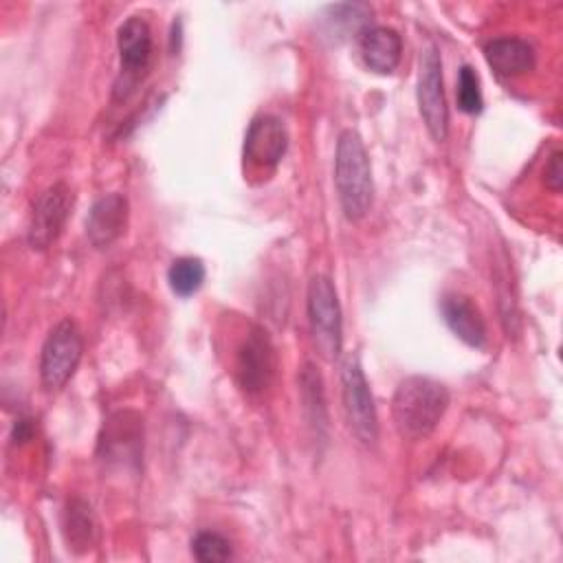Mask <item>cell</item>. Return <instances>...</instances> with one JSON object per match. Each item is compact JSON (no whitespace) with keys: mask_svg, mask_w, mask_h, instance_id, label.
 Returning a JSON list of instances; mask_svg holds the SVG:
<instances>
[{"mask_svg":"<svg viewBox=\"0 0 563 563\" xmlns=\"http://www.w3.org/2000/svg\"><path fill=\"white\" fill-rule=\"evenodd\" d=\"M449 407V391L429 376H407L391 398V418L407 440H422L433 433Z\"/></svg>","mask_w":563,"mask_h":563,"instance_id":"6da1fadb","label":"cell"},{"mask_svg":"<svg viewBox=\"0 0 563 563\" xmlns=\"http://www.w3.org/2000/svg\"><path fill=\"white\" fill-rule=\"evenodd\" d=\"M334 187L347 220L367 216L374 200L372 163L363 139L354 130H343L334 152Z\"/></svg>","mask_w":563,"mask_h":563,"instance_id":"7a4b0ae2","label":"cell"},{"mask_svg":"<svg viewBox=\"0 0 563 563\" xmlns=\"http://www.w3.org/2000/svg\"><path fill=\"white\" fill-rule=\"evenodd\" d=\"M308 325L317 354L334 361L343 345V321L336 288L328 275H314L308 284Z\"/></svg>","mask_w":563,"mask_h":563,"instance_id":"3957f363","label":"cell"},{"mask_svg":"<svg viewBox=\"0 0 563 563\" xmlns=\"http://www.w3.org/2000/svg\"><path fill=\"white\" fill-rule=\"evenodd\" d=\"M81 352H84V339L77 323L73 319L57 321L46 334V341L40 354L42 385L48 391L62 389L75 374L81 361Z\"/></svg>","mask_w":563,"mask_h":563,"instance_id":"277c9868","label":"cell"},{"mask_svg":"<svg viewBox=\"0 0 563 563\" xmlns=\"http://www.w3.org/2000/svg\"><path fill=\"white\" fill-rule=\"evenodd\" d=\"M275 372L277 354L266 330L260 325H251L235 350L233 374L240 389L249 396H262L271 387Z\"/></svg>","mask_w":563,"mask_h":563,"instance_id":"5b68a950","label":"cell"},{"mask_svg":"<svg viewBox=\"0 0 563 563\" xmlns=\"http://www.w3.org/2000/svg\"><path fill=\"white\" fill-rule=\"evenodd\" d=\"M341 398L350 431L363 444H374L378 438V416L374 398L358 363V356L350 354L341 365Z\"/></svg>","mask_w":563,"mask_h":563,"instance_id":"8992f818","label":"cell"},{"mask_svg":"<svg viewBox=\"0 0 563 563\" xmlns=\"http://www.w3.org/2000/svg\"><path fill=\"white\" fill-rule=\"evenodd\" d=\"M117 51H119V62H121V73L119 79L114 81V99L123 101L128 99L139 81L143 79L150 57H152V31L150 24L132 15L121 22L117 29Z\"/></svg>","mask_w":563,"mask_h":563,"instance_id":"52a82bcc","label":"cell"},{"mask_svg":"<svg viewBox=\"0 0 563 563\" xmlns=\"http://www.w3.org/2000/svg\"><path fill=\"white\" fill-rule=\"evenodd\" d=\"M418 108L431 139L442 143L449 134V108L442 84V59L433 44H427L420 53Z\"/></svg>","mask_w":563,"mask_h":563,"instance_id":"ba28073f","label":"cell"},{"mask_svg":"<svg viewBox=\"0 0 563 563\" xmlns=\"http://www.w3.org/2000/svg\"><path fill=\"white\" fill-rule=\"evenodd\" d=\"M73 209V191L66 183H53L33 202L26 242L33 251H46L62 233Z\"/></svg>","mask_w":563,"mask_h":563,"instance_id":"9c48e42d","label":"cell"},{"mask_svg":"<svg viewBox=\"0 0 563 563\" xmlns=\"http://www.w3.org/2000/svg\"><path fill=\"white\" fill-rule=\"evenodd\" d=\"M288 132L273 114H260L251 121L244 136V161L253 167L273 169L286 154Z\"/></svg>","mask_w":563,"mask_h":563,"instance_id":"30bf717a","label":"cell"},{"mask_svg":"<svg viewBox=\"0 0 563 563\" xmlns=\"http://www.w3.org/2000/svg\"><path fill=\"white\" fill-rule=\"evenodd\" d=\"M128 216L130 205L123 194L110 191L97 198L86 218V235L90 244L99 251L112 246L125 233Z\"/></svg>","mask_w":563,"mask_h":563,"instance_id":"8fae6325","label":"cell"},{"mask_svg":"<svg viewBox=\"0 0 563 563\" xmlns=\"http://www.w3.org/2000/svg\"><path fill=\"white\" fill-rule=\"evenodd\" d=\"M141 446H143V422L136 413L119 411L103 427L99 449H101L106 462L136 466Z\"/></svg>","mask_w":563,"mask_h":563,"instance_id":"7c38bea8","label":"cell"},{"mask_svg":"<svg viewBox=\"0 0 563 563\" xmlns=\"http://www.w3.org/2000/svg\"><path fill=\"white\" fill-rule=\"evenodd\" d=\"M440 312L449 330L466 345L482 347L486 343V321L471 297L446 292L440 299Z\"/></svg>","mask_w":563,"mask_h":563,"instance_id":"4fadbf2b","label":"cell"},{"mask_svg":"<svg viewBox=\"0 0 563 563\" xmlns=\"http://www.w3.org/2000/svg\"><path fill=\"white\" fill-rule=\"evenodd\" d=\"M358 51L369 70L389 75L400 64L402 40L391 26H367L363 33H358Z\"/></svg>","mask_w":563,"mask_h":563,"instance_id":"5bb4252c","label":"cell"},{"mask_svg":"<svg viewBox=\"0 0 563 563\" xmlns=\"http://www.w3.org/2000/svg\"><path fill=\"white\" fill-rule=\"evenodd\" d=\"M486 64L495 70V75L510 79L519 77L534 66V48L521 37H495L484 44Z\"/></svg>","mask_w":563,"mask_h":563,"instance_id":"9a60e30c","label":"cell"},{"mask_svg":"<svg viewBox=\"0 0 563 563\" xmlns=\"http://www.w3.org/2000/svg\"><path fill=\"white\" fill-rule=\"evenodd\" d=\"M97 532L99 523L92 506L81 497L68 499L62 512V537L66 548L75 554H84L97 543Z\"/></svg>","mask_w":563,"mask_h":563,"instance_id":"2e32d148","label":"cell"},{"mask_svg":"<svg viewBox=\"0 0 563 563\" xmlns=\"http://www.w3.org/2000/svg\"><path fill=\"white\" fill-rule=\"evenodd\" d=\"M299 385H301V402H303L308 422L314 427L317 435H321L328 429V409H325L323 380L312 363H306L301 367Z\"/></svg>","mask_w":563,"mask_h":563,"instance_id":"e0dca14e","label":"cell"},{"mask_svg":"<svg viewBox=\"0 0 563 563\" xmlns=\"http://www.w3.org/2000/svg\"><path fill=\"white\" fill-rule=\"evenodd\" d=\"M205 277H207V268L202 260L191 255L174 260L172 266L167 268L169 288L178 297H191L194 292H198L200 286L205 284Z\"/></svg>","mask_w":563,"mask_h":563,"instance_id":"ac0fdd59","label":"cell"},{"mask_svg":"<svg viewBox=\"0 0 563 563\" xmlns=\"http://www.w3.org/2000/svg\"><path fill=\"white\" fill-rule=\"evenodd\" d=\"M191 554L200 563H220V561H229L233 556V548L222 534L202 530L191 539Z\"/></svg>","mask_w":563,"mask_h":563,"instance_id":"d6986e66","label":"cell"},{"mask_svg":"<svg viewBox=\"0 0 563 563\" xmlns=\"http://www.w3.org/2000/svg\"><path fill=\"white\" fill-rule=\"evenodd\" d=\"M455 95H457V106H460L462 112H466V114H479L482 112L484 97H482V90H479V77L468 64H464L460 68Z\"/></svg>","mask_w":563,"mask_h":563,"instance_id":"ffe728a7","label":"cell"},{"mask_svg":"<svg viewBox=\"0 0 563 563\" xmlns=\"http://www.w3.org/2000/svg\"><path fill=\"white\" fill-rule=\"evenodd\" d=\"M543 180H545V187L552 189L554 194L561 191V185H563V152L561 150H554L545 163V169H543Z\"/></svg>","mask_w":563,"mask_h":563,"instance_id":"44dd1931","label":"cell"},{"mask_svg":"<svg viewBox=\"0 0 563 563\" xmlns=\"http://www.w3.org/2000/svg\"><path fill=\"white\" fill-rule=\"evenodd\" d=\"M33 435V422L29 418H18L15 424H13V431H11V440L18 444L31 440Z\"/></svg>","mask_w":563,"mask_h":563,"instance_id":"7402d4cb","label":"cell"}]
</instances>
